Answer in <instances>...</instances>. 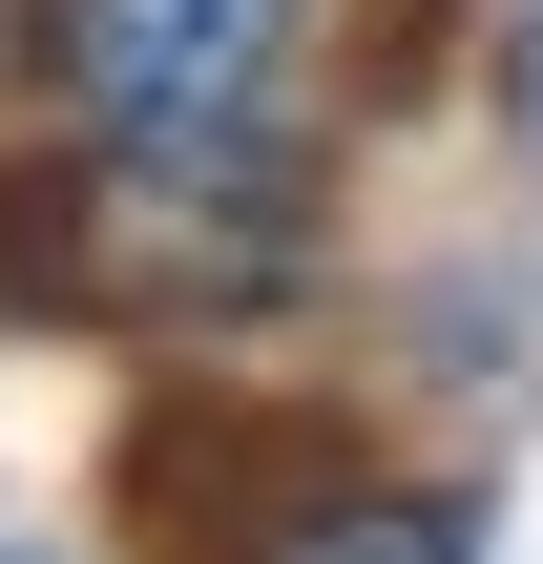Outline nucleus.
<instances>
[{"mask_svg":"<svg viewBox=\"0 0 543 564\" xmlns=\"http://www.w3.org/2000/svg\"><path fill=\"white\" fill-rule=\"evenodd\" d=\"M502 126H523V167H543V0L502 21Z\"/></svg>","mask_w":543,"mask_h":564,"instance_id":"7ed1b4c3","label":"nucleus"},{"mask_svg":"<svg viewBox=\"0 0 543 564\" xmlns=\"http://www.w3.org/2000/svg\"><path fill=\"white\" fill-rule=\"evenodd\" d=\"M293 21L314 0H21L63 147H230V126H272Z\"/></svg>","mask_w":543,"mask_h":564,"instance_id":"f257e3e1","label":"nucleus"},{"mask_svg":"<svg viewBox=\"0 0 543 564\" xmlns=\"http://www.w3.org/2000/svg\"><path fill=\"white\" fill-rule=\"evenodd\" d=\"M209 564H481V523H460V502H419V481H356V460H314L272 523H230Z\"/></svg>","mask_w":543,"mask_h":564,"instance_id":"f03ea898","label":"nucleus"},{"mask_svg":"<svg viewBox=\"0 0 543 564\" xmlns=\"http://www.w3.org/2000/svg\"><path fill=\"white\" fill-rule=\"evenodd\" d=\"M0 564H42V544H0Z\"/></svg>","mask_w":543,"mask_h":564,"instance_id":"20e7f679","label":"nucleus"}]
</instances>
